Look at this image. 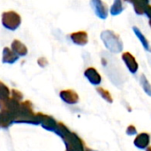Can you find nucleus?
<instances>
[{
  "label": "nucleus",
  "mask_w": 151,
  "mask_h": 151,
  "mask_svg": "<svg viewBox=\"0 0 151 151\" xmlns=\"http://www.w3.org/2000/svg\"><path fill=\"white\" fill-rule=\"evenodd\" d=\"M54 133L63 139L65 145V151H85L81 139L76 134L71 132L63 123H58L57 129Z\"/></svg>",
  "instance_id": "nucleus-1"
},
{
  "label": "nucleus",
  "mask_w": 151,
  "mask_h": 151,
  "mask_svg": "<svg viewBox=\"0 0 151 151\" xmlns=\"http://www.w3.org/2000/svg\"><path fill=\"white\" fill-rule=\"evenodd\" d=\"M59 96L65 103L68 104H75L79 102L78 94L72 89L62 90L59 94Z\"/></svg>",
  "instance_id": "nucleus-8"
},
{
  "label": "nucleus",
  "mask_w": 151,
  "mask_h": 151,
  "mask_svg": "<svg viewBox=\"0 0 151 151\" xmlns=\"http://www.w3.org/2000/svg\"><path fill=\"white\" fill-rule=\"evenodd\" d=\"M133 4H134V9L136 14L143 15L145 13V10L149 4V2L148 1H136V2H133Z\"/></svg>",
  "instance_id": "nucleus-14"
},
{
  "label": "nucleus",
  "mask_w": 151,
  "mask_h": 151,
  "mask_svg": "<svg viewBox=\"0 0 151 151\" xmlns=\"http://www.w3.org/2000/svg\"><path fill=\"white\" fill-rule=\"evenodd\" d=\"M124 9H125V7L123 5V2L120 0H115L113 4L111 7L110 12L112 16H116V15L120 14L124 11Z\"/></svg>",
  "instance_id": "nucleus-15"
},
{
  "label": "nucleus",
  "mask_w": 151,
  "mask_h": 151,
  "mask_svg": "<svg viewBox=\"0 0 151 151\" xmlns=\"http://www.w3.org/2000/svg\"><path fill=\"white\" fill-rule=\"evenodd\" d=\"M145 14L148 16V18L150 19V20H151V5H150V4H148V6L146 7Z\"/></svg>",
  "instance_id": "nucleus-22"
},
{
  "label": "nucleus",
  "mask_w": 151,
  "mask_h": 151,
  "mask_svg": "<svg viewBox=\"0 0 151 151\" xmlns=\"http://www.w3.org/2000/svg\"><path fill=\"white\" fill-rule=\"evenodd\" d=\"M150 26L151 27V20H150Z\"/></svg>",
  "instance_id": "nucleus-25"
},
{
  "label": "nucleus",
  "mask_w": 151,
  "mask_h": 151,
  "mask_svg": "<svg viewBox=\"0 0 151 151\" xmlns=\"http://www.w3.org/2000/svg\"><path fill=\"white\" fill-rule=\"evenodd\" d=\"M90 4L92 5V8L95 11L96 15L98 18L102 19H107L108 14H109V10H108L107 4L104 2L100 1V0H93V1H91Z\"/></svg>",
  "instance_id": "nucleus-5"
},
{
  "label": "nucleus",
  "mask_w": 151,
  "mask_h": 151,
  "mask_svg": "<svg viewBox=\"0 0 151 151\" xmlns=\"http://www.w3.org/2000/svg\"><path fill=\"white\" fill-rule=\"evenodd\" d=\"M122 60L124 61L125 65H127V69L132 73H135L138 71L139 65L135 59V58L130 52H124L122 54Z\"/></svg>",
  "instance_id": "nucleus-6"
},
{
  "label": "nucleus",
  "mask_w": 151,
  "mask_h": 151,
  "mask_svg": "<svg viewBox=\"0 0 151 151\" xmlns=\"http://www.w3.org/2000/svg\"><path fill=\"white\" fill-rule=\"evenodd\" d=\"M10 90L2 81H0V101H5L10 97Z\"/></svg>",
  "instance_id": "nucleus-18"
},
{
  "label": "nucleus",
  "mask_w": 151,
  "mask_h": 151,
  "mask_svg": "<svg viewBox=\"0 0 151 151\" xmlns=\"http://www.w3.org/2000/svg\"><path fill=\"white\" fill-rule=\"evenodd\" d=\"M85 151H97V150H92V149H88V148H87Z\"/></svg>",
  "instance_id": "nucleus-23"
},
{
  "label": "nucleus",
  "mask_w": 151,
  "mask_h": 151,
  "mask_svg": "<svg viewBox=\"0 0 151 151\" xmlns=\"http://www.w3.org/2000/svg\"><path fill=\"white\" fill-rule=\"evenodd\" d=\"M101 39L104 46L112 53H119L123 50V42L118 34L111 30H104L101 33Z\"/></svg>",
  "instance_id": "nucleus-2"
},
{
  "label": "nucleus",
  "mask_w": 151,
  "mask_h": 151,
  "mask_svg": "<svg viewBox=\"0 0 151 151\" xmlns=\"http://www.w3.org/2000/svg\"><path fill=\"white\" fill-rule=\"evenodd\" d=\"M21 23L20 16L14 11L4 12L2 14V24L9 30H16Z\"/></svg>",
  "instance_id": "nucleus-3"
},
{
  "label": "nucleus",
  "mask_w": 151,
  "mask_h": 151,
  "mask_svg": "<svg viewBox=\"0 0 151 151\" xmlns=\"http://www.w3.org/2000/svg\"><path fill=\"white\" fill-rule=\"evenodd\" d=\"M140 83L142 85V88H143L144 92L148 95L151 96V85L150 83L149 82V81L147 80L146 76L144 74H142L141 75V78H140Z\"/></svg>",
  "instance_id": "nucleus-17"
},
{
  "label": "nucleus",
  "mask_w": 151,
  "mask_h": 151,
  "mask_svg": "<svg viewBox=\"0 0 151 151\" xmlns=\"http://www.w3.org/2000/svg\"><path fill=\"white\" fill-rule=\"evenodd\" d=\"M96 91H97V93L103 97V99H104L106 102H108V103H110V104H112L113 98H112L111 94L108 90H106L105 88H102V87H98V88H96Z\"/></svg>",
  "instance_id": "nucleus-16"
},
{
  "label": "nucleus",
  "mask_w": 151,
  "mask_h": 151,
  "mask_svg": "<svg viewBox=\"0 0 151 151\" xmlns=\"http://www.w3.org/2000/svg\"><path fill=\"white\" fill-rule=\"evenodd\" d=\"M37 117H38L40 125L44 129L50 131V132H55L58 127V122L52 117L42 114V113H37Z\"/></svg>",
  "instance_id": "nucleus-4"
},
{
  "label": "nucleus",
  "mask_w": 151,
  "mask_h": 151,
  "mask_svg": "<svg viewBox=\"0 0 151 151\" xmlns=\"http://www.w3.org/2000/svg\"><path fill=\"white\" fill-rule=\"evenodd\" d=\"M126 133H127V135H134V134H137V130H136V128H135L134 126L130 125V126H128V127L127 128Z\"/></svg>",
  "instance_id": "nucleus-20"
},
{
  "label": "nucleus",
  "mask_w": 151,
  "mask_h": 151,
  "mask_svg": "<svg viewBox=\"0 0 151 151\" xmlns=\"http://www.w3.org/2000/svg\"><path fill=\"white\" fill-rule=\"evenodd\" d=\"M12 98L14 99V100H16V101H19V102L20 100H22L23 96H22V94L19 91L13 89V90H12Z\"/></svg>",
  "instance_id": "nucleus-19"
},
{
  "label": "nucleus",
  "mask_w": 151,
  "mask_h": 151,
  "mask_svg": "<svg viewBox=\"0 0 151 151\" xmlns=\"http://www.w3.org/2000/svg\"><path fill=\"white\" fill-rule=\"evenodd\" d=\"M19 59V56H17L12 50L5 47L3 50V58L2 62L4 64H13Z\"/></svg>",
  "instance_id": "nucleus-11"
},
{
  "label": "nucleus",
  "mask_w": 151,
  "mask_h": 151,
  "mask_svg": "<svg viewBox=\"0 0 151 151\" xmlns=\"http://www.w3.org/2000/svg\"><path fill=\"white\" fill-rule=\"evenodd\" d=\"M12 50L17 56H26L27 54V49L25 44H23L19 40H14L12 42Z\"/></svg>",
  "instance_id": "nucleus-12"
},
{
  "label": "nucleus",
  "mask_w": 151,
  "mask_h": 151,
  "mask_svg": "<svg viewBox=\"0 0 151 151\" xmlns=\"http://www.w3.org/2000/svg\"><path fill=\"white\" fill-rule=\"evenodd\" d=\"M85 77L88 79V81L94 86H97L102 81V77L97 72V70L94 67H88L84 72Z\"/></svg>",
  "instance_id": "nucleus-7"
},
{
  "label": "nucleus",
  "mask_w": 151,
  "mask_h": 151,
  "mask_svg": "<svg viewBox=\"0 0 151 151\" xmlns=\"http://www.w3.org/2000/svg\"><path fill=\"white\" fill-rule=\"evenodd\" d=\"M150 142V135L148 133H142L139 134L134 141V144L136 148L140 149V150H145L148 148L149 144Z\"/></svg>",
  "instance_id": "nucleus-9"
},
{
  "label": "nucleus",
  "mask_w": 151,
  "mask_h": 151,
  "mask_svg": "<svg viewBox=\"0 0 151 151\" xmlns=\"http://www.w3.org/2000/svg\"><path fill=\"white\" fill-rule=\"evenodd\" d=\"M133 30H134V34L136 35L137 38L141 41V42H142L143 48H144L147 51L151 52V48L150 45V42H149V41L147 40V38L145 37V35H143V34L142 33V31H141L138 27H133Z\"/></svg>",
  "instance_id": "nucleus-13"
},
{
  "label": "nucleus",
  "mask_w": 151,
  "mask_h": 151,
  "mask_svg": "<svg viewBox=\"0 0 151 151\" xmlns=\"http://www.w3.org/2000/svg\"><path fill=\"white\" fill-rule=\"evenodd\" d=\"M71 40L73 41V43L77 44V45H86L88 42V34L85 31H78V32H74L73 34L70 35Z\"/></svg>",
  "instance_id": "nucleus-10"
},
{
  "label": "nucleus",
  "mask_w": 151,
  "mask_h": 151,
  "mask_svg": "<svg viewBox=\"0 0 151 151\" xmlns=\"http://www.w3.org/2000/svg\"><path fill=\"white\" fill-rule=\"evenodd\" d=\"M146 151H151V146H150V147H148V148L146 149Z\"/></svg>",
  "instance_id": "nucleus-24"
},
{
  "label": "nucleus",
  "mask_w": 151,
  "mask_h": 151,
  "mask_svg": "<svg viewBox=\"0 0 151 151\" xmlns=\"http://www.w3.org/2000/svg\"><path fill=\"white\" fill-rule=\"evenodd\" d=\"M38 64L41 67H44L48 65V61L45 58H40L38 59Z\"/></svg>",
  "instance_id": "nucleus-21"
}]
</instances>
